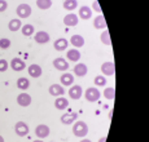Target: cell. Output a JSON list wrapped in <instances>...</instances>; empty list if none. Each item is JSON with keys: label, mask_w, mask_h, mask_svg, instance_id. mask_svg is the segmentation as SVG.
I'll return each instance as SVG.
<instances>
[{"label": "cell", "mask_w": 149, "mask_h": 142, "mask_svg": "<svg viewBox=\"0 0 149 142\" xmlns=\"http://www.w3.org/2000/svg\"><path fill=\"white\" fill-rule=\"evenodd\" d=\"M73 133L77 136V137H86L88 133V127L84 121H74L73 125Z\"/></svg>", "instance_id": "6da1fadb"}, {"label": "cell", "mask_w": 149, "mask_h": 142, "mask_svg": "<svg viewBox=\"0 0 149 142\" xmlns=\"http://www.w3.org/2000/svg\"><path fill=\"white\" fill-rule=\"evenodd\" d=\"M100 96H101V93H100V90L97 89V88H95V87L88 88V89L86 90V93H84V97H86V99H87L88 102H96V101H99Z\"/></svg>", "instance_id": "7a4b0ae2"}, {"label": "cell", "mask_w": 149, "mask_h": 142, "mask_svg": "<svg viewBox=\"0 0 149 142\" xmlns=\"http://www.w3.org/2000/svg\"><path fill=\"white\" fill-rule=\"evenodd\" d=\"M16 12L19 18H29L31 16V7L29 4H19L17 7Z\"/></svg>", "instance_id": "3957f363"}, {"label": "cell", "mask_w": 149, "mask_h": 142, "mask_svg": "<svg viewBox=\"0 0 149 142\" xmlns=\"http://www.w3.org/2000/svg\"><path fill=\"white\" fill-rule=\"evenodd\" d=\"M101 71L104 74V76H111L114 75L116 72V65H114L113 61H108V62H104L101 65Z\"/></svg>", "instance_id": "277c9868"}, {"label": "cell", "mask_w": 149, "mask_h": 142, "mask_svg": "<svg viewBox=\"0 0 149 142\" xmlns=\"http://www.w3.org/2000/svg\"><path fill=\"white\" fill-rule=\"evenodd\" d=\"M48 92H49V94L53 96V97H61L65 93V88L62 87L61 84H52L48 88Z\"/></svg>", "instance_id": "5b68a950"}, {"label": "cell", "mask_w": 149, "mask_h": 142, "mask_svg": "<svg viewBox=\"0 0 149 142\" xmlns=\"http://www.w3.org/2000/svg\"><path fill=\"white\" fill-rule=\"evenodd\" d=\"M14 130H16V134L19 136V137H25L29 133V125L24 121H18L14 125Z\"/></svg>", "instance_id": "8992f818"}, {"label": "cell", "mask_w": 149, "mask_h": 142, "mask_svg": "<svg viewBox=\"0 0 149 142\" xmlns=\"http://www.w3.org/2000/svg\"><path fill=\"white\" fill-rule=\"evenodd\" d=\"M17 103L19 105V106L22 107H27L30 106L31 103V96L29 94V93H19L18 96H17Z\"/></svg>", "instance_id": "52a82bcc"}, {"label": "cell", "mask_w": 149, "mask_h": 142, "mask_svg": "<svg viewBox=\"0 0 149 142\" xmlns=\"http://www.w3.org/2000/svg\"><path fill=\"white\" fill-rule=\"evenodd\" d=\"M49 133H51L49 127L45 125V124H39V125L35 128V134L38 136L39 138H45V137H48V136H49Z\"/></svg>", "instance_id": "ba28073f"}, {"label": "cell", "mask_w": 149, "mask_h": 142, "mask_svg": "<svg viewBox=\"0 0 149 142\" xmlns=\"http://www.w3.org/2000/svg\"><path fill=\"white\" fill-rule=\"evenodd\" d=\"M83 94V89L81 85H73V87L69 89V97L71 99H79Z\"/></svg>", "instance_id": "9c48e42d"}, {"label": "cell", "mask_w": 149, "mask_h": 142, "mask_svg": "<svg viewBox=\"0 0 149 142\" xmlns=\"http://www.w3.org/2000/svg\"><path fill=\"white\" fill-rule=\"evenodd\" d=\"M53 66L58 71H68L69 70V62L65 58H56L53 61Z\"/></svg>", "instance_id": "30bf717a"}, {"label": "cell", "mask_w": 149, "mask_h": 142, "mask_svg": "<svg viewBox=\"0 0 149 142\" xmlns=\"http://www.w3.org/2000/svg\"><path fill=\"white\" fill-rule=\"evenodd\" d=\"M78 22H79L78 16H77V14H74V13L66 14V16H65V18H64V23L66 25V26H69V27L77 26V25H78Z\"/></svg>", "instance_id": "8fae6325"}, {"label": "cell", "mask_w": 149, "mask_h": 142, "mask_svg": "<svg viewBox=\"0 0 149 142\" xmlns=\"http://www.w3.org/2000/svg\"><path fill=\"white\" fill-rule=\"evenodd\" d=\"M49 34L45 32V31H38L35 34V41L38 44H47L49 41Z\"/></svg>", "instance_id": "7c38bea8"}, {"label": "cell", "mask_w": 149, "mask_h": 142, "mask_svg": "<svg viewBox=\"0 0 149 142\" xmlns=\"http://www.w3.org/2000/svg\"><path fill=\"white\" fill-rule=\"evenodd\" d=\"M29 75L31 76V78H39V76L42 75V72H43V70H42V67L39 66V65H36V63H33V65H30L29 66Z\"/></svg>", "instance_id": "4fadbf2b"}, {"label": "cell", "mask_w": 149, "mask_h": 142, "mask_svg": "<svg viewBox=\"0 0 149 142\" xmlns=\"http://www.w3.org/2000/svg\"><path fill=\"white\" fill-rule=\"evenodd\" d=\"M77 118H78V114L77 112H66V114H64V115L61 116V123L62 124H73L74 121L77 120Z\"/></svg>", "instance_id": "5bb4252c"}, {"label": "cell", "mask_w": 149, "mask_h": 142, "mask_svg": "<svg viewBox=\"0 0 149 142\" xmlns=\"http://www.w3.org/2000/svg\"><path fill=\"white\" fill-rule=\"evenodd\" d=\"M60 81H61V85H62V87H70V85L74 83V76H73V74H70V72L62 74L61 78H60Z\"/></svg>", "instance_id": "9a60e30c"}, {"label": "cell", "mask_w": 149, "mask_h": 142, "mask_svg": "<svg viewBox=\"0 0 149 142\" xmlns=\"http://www.w3.org/2000/svg\"><path fill=\"white\" fill-rule=\"evenodd\" d=\"M10 67H12L13 71H22L25 70L26 65H25V62L21 58H13L12 62H10Z\"/></svg>", "instance_id": "2e32d148"}, {"label": "cell", "mask_w": 149, "mask_h": 142, "mask_svg": "<svg viewBox=\"0 0 149 142\" xmlns=\"http://www.w3.org/2000/svg\"><path fill=\"white\" fill-rule=\"evenodd\" d=\"M79 17L82 19H86V21L90 19L92 17V9L90 7H87V5H83V7H81V9H79Z\"/></svg>", "instance_id": "e0dca14e"}, {"label": "cell", "mask_w": 149, "mask_h": 142, "mask_svg": "<svg viewBox=\"0 0 149 142\" xmlns=\"http://www.w3.org/2000/svg\"><path fill=\"white\" fill-rule=\"evenodd\" d=\"M70 43L75 47V49H78V48H82L84 45V38L82 35H73L70 39Z\"/></svg>", "instance_id": "ac0fdd59"}, {"label": "cell", "mask_w": 149, "mask_h": 142, "mask_svg": "<svg viewBox=\"0 0 149 142\" xmlns=\"http://www.w3.org/2000/svg\"><path fill=\"white\" fill-rule=\"evenodd\" d=\"M87 72H88V69L84 63H77L75 67H74V74L77 76H81L82 78V76L87 75Z\"/></svg>", "instance_id": "d6986e66"}, {"label": "cell", "mask_w": 149, "mask_h": 142, "mask_svg": "<svg viewBox=\"0 0 149 142\" xmlns=\"http://www.w3.org/2000/svg\"><path fill=\"white\" fill-rule=\"evenodd\" d=\"M93 26L97 30H101V28H105L107 27V21H105L104 16L102 14H100V16H97L95 19H93Z\"/></svg>", "instance_id": "ffe728a7"}, {"label": "cell", "mask_w": 149, "mask_h": 142, "mask_svg": "<svg viewBox=\"0 0 149 142\" xmlns=\"http://www.w3.org/2000/svg\"><path fill=\"white\" fill-rule=\"evenodd\" d=\"M66 57H68L69 61L77 62V61H79V59H81V52H79L78 49H75V48H74V49H71V50H68Z\"/></svg>", "instance_id": "44dd1931"}, {"label": "cell", "mask_w": 149, "mask_h": 142, "mask_svg": "<svg viewBox=\"0 0 149 142\" xmlns=\"http://www.w3.org/2000/svg\"><path fill=\"white\" fill-rule=\"evenodd\" d=\"M69 45V41L66 40V39H58V40L54 41L53 47L56 50H58V52H62V50H65L68 48Z\"/></svg>", "instance_id": "7402d4cb"}, {"label": "cell", "mask_w": 149, "mask_h": 142, "mask_svg": "<svg viewBox=\"0 0 149 142\" xmlns=\"http://www.w3.org/2000/svg\"><path fill=\"white\" fill-rule=\"evenodd\" d=\"M21 27H22L21 19H18V18H13V19H10L9 23H8V28H9L10 31H13V32L18 31Z\"/></svg>", "instance_id": "603a6c76"}, {"label": "cell", "mask_w": 149, "mask_h": 142, "mask_svg": "<svg viewBox=\"0 0 149 142\" xmlns=\"http://www.w3.org/2000/svg\"><path fill=\"white\" fill-rule=\"evenodd\" d=\"M69 106V101L64 97H58L56 98V102H54V107L57 110H65Z\"/></svg>", "instance_id": "cb8c5ba5"}, {"label": "cell", "mask_w": 149, "mask_h": 142, "mask_svg": "<svg viewBox=\"0 0 149 142\" xmlns=\"http://www.w3.org/2000/svg\"><path fill=\"white\" fill-rule=\"evenodd\" d=\"M30 87V81H29L27 78H19L17 80V88L21 90H26L27 88Z\"/></svg>", "instance_id": "d4e9b609"}, {"label": "cell", "mask_w": 149, "mask_h": 142, "mask_svg": "<svg viewBox=\"0 0 149 142\" xmlns=\"http://www.w3.org/2000/svg\"><path fill=\"white\" fill-rule=\"evenodd\" d=\"M36 5H38L39 9H49L52 7V0H36Z\"/></svg>", "instance_id": "484cf974"}, {"label": "cell", "mask_w": 149, "mask_h": 142, "mask_svg": "<svg viewBox=\"0 0 149 142\" xmlns=\"http://www.w3.org/2000/svg\"><path fill=\"white\" fill-rule=\"evenodd\" d=\"M21 28H22L21 31H22V35H24V36H31L34 34V31H35L34 26H33V25H30V23L24 25Z\"/></svg>", "instance_id": "4316f807"}, {"label": "cell", "mask_w": 149, "mask_h": 142, "mask_svg": "<svg viewBox=\"0 0 149 142\" xmlns=\"http://www.w3.org/2000/svg\"><path fill=\"white\" fill-rule=\"evenodd\" d=\"M78 7V1L77 0H65L64 1V8L66 10H74Z\"/></svg>", "instance_id": "83f0119b"}, {"label": "cell", "mask_w": 149, "mask_h": 142, "mask_svg": "<svg viewBox=\"0 0 149 142\" xmlns=\"http://www.w3.org/2000/svg\"><path fill=\"white\" fill-rule=\"evenodd\" d=\"M104 97L107 99H114L116 97V89L113 87H109V88H105L104 90Z\"/></svg>", "instance_id": "f1b7e54d"}, {"label": "cell", "mask_w": 149, "mask_h": 142, "mask_svg": "<svg viewBox=\"0 0 149 142\" xmlns=\"http://www.w3.org/2000/svg\"><path fill=\"white\" fill-rule=\"evenodd\" d=\"M100 39H101L102 44H105V45H111V41H110V34H109V31H108V30H105L104 32L101 34Z\"/></svg>", "instance_id": "f546056e"}, {"label": "cell", "mask_w": 149, "mask_h": 142, "mask_svg": "<svg viewBox=\"0 0 149 142\" xmlns=\"http://www.w3.org/2000/svg\"><path fill=\"white\" fill-rule=\"evenodd\" d=\"M93 83L96 84V87H105V84H107V79H105V76L97 75L95 78V80H93Z\"/></svg>", "instance_id": "4dcf8cb0"}, {"label": "cell", "mask_w": 149, "mask_h": 142, "mask_svg": "<svg viewBox=\"0 0 149 142\" xmlns=\"http://www.w3.org/2000/svg\"><path fill=\"white\" fill-rule=\"evenodd\" d=\"M10 47V40L7 38H3L0 39V48L1 49H8V48Z\"/></svg>", "instance_id": "1f68e13d"}, {"label": "cell", "mask_w": 149, "mask_h": 142, "mask_svg": "<svg viewBox=\"0 0 149 142\" xmlns=\"http://www.w3.org/2000/svg\"><path fill=\"white\" fill-rule=\"evenodd\" d=\"M8 67H9L8 62L5 61V59H0V72H4V71H7Z\"/></svg>", "instance_id": "d6a6232c"}, {"label": "cell", "mask_w": 149, "mask_h": 142, "mask_svg": "<svg viewBox=\"0 0 149 142\" xmlns=\"http://www.w3.org/2000/svg\"><path fill=\"white\" fill-rule=\"evenodd\" d=\"M92 8H93V10H96L97 13H101V12H102V9H101V7H100V4H99V1H97V0H95V1H93Z\"/></svg>", "instance_id": "836d02e7"}, {"label": "cell", "mask_w": 149, "mask_h": 142, "mask_svg": "<svg viewBox=\"0 0 149 142\" xmlns=\"http://www.w3.org/2000/svg\"><path fill=\"white\" fill-rule=\"evenodd\" d=\"M8 8V3L5 0H0V12H5Z\"/></svg>", "instance_id": "e575fe53"}, {"label": "cell", "mask_w": 149, "mask_h": 142, "mask_svg": "<svg viewBox=\"0 0 149 142\" xmlns=\"http://www.w3.org/2000/svg\"><path fill=\"white\" fill-rule=\"evenodd\" d=\"M105 141H107V137H101V138H100V141H99V142H105Z\"/></svg>", "instance_id": "d590c367"}, {"label": "cell", "mask_w": 149, "mask_h": 142, "mask_svg": "<svg viewBox=\"0 0 149 142\" xmlns=\"http://www.w3.org/2000/svg\"><path fill=\"white\" fill-rule=\"evenodd\" d=\"M81 142H91V141H90V140H87V138H84V140H82Z\"/></svg>", "instance_id": "8d00e7d4"}, {"label": "cell", "mask_w": 149, "mask_h": 142, "mask_svg": "<svg viewBox=\"0 0 149 142\" xmlns=\"http://www.w3.org/2000/svg\"><path fill=\"white\" fill-rule=\"evenodd\" d=\"M0 142H4V138H3V136H0Z\"/></svg>", "instance_id": "74e56055"}, {"label": "cell", "mask_w": 149, "mask_h": 142, "mask_svg": "<svg viewBox=\"0 0 149 142\" xmlns=\"http://www.w3.org/2000/svg\"><path fill=\"white\" fill-rule=\"evenodd\" d=\"M34 142H43V141H40V140H36V141H34Z\"/></svg>", "instance_id": "f35d334b"}]
</instances>
